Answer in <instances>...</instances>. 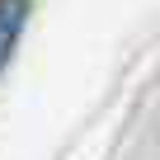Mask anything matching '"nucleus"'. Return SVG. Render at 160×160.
Returning <instances> with one entry per match:
<instances>
[{"instance_id": "1", "label": "nucleus", "mask_w": 160, "mask_h": 160, "mask_svg": "<svg viewBox=\"0 0 160 160\" xmlns=\"http://www.w3.org/2000/svg\"><path fill=\"white\" fill-rule=\"evenodd\" d=\"M24 19H28V0H0V75H5V66L19 47Z\"/></svg>"}]
</instances>
